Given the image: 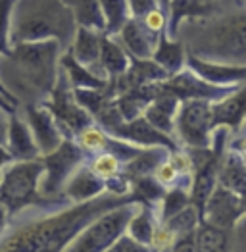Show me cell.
I'll use <instances>...</instances> for the list:
<instances>
[{
  "label": "cell",
  "instance_id": "obj_3",
  "mask_svg": "<svg viewBox=\"0 0 246 252\" xmlns=\"http://www.w3.org/2000/svg\"><path fill=\"white\" fill-rule=\"evenodd\" d=\"M175 39L184 46L186 56L246 67V8L183 21Z\"/></svg>",
  "mask_w": 246,
  "mask_h": 252
},
{
  "label": "cell",
  "instance_id": "obj_31",
  "mask_svg": "<svg viewBox=\"0 0 246 252\" xmlns=\"http://www.w3.org/2000/svg\"><path fill=\"white\" fill-rule=\"evenodd\" d=\"M200 221H202V218H200L198 210H196L192 204H188V206L183 208L179 214H175L173 218H169L164 223V227L171 233L173 237H177V235H181V233L194 231V229L200 225Z\"/></svg>",
  "mask_w": 246,
  "mask_h": 252
},
{
  "label": "cell",
  "instance_id": "obj_4",
  "mask_svg": "<svg viewBox=\"0 0 246 252\" xmlns=\"http://www.w3.org/2000/svg\"><path fill=\"white\" fill-rule=\"evenodd\" d=\"M77 23L62 0H16L12 10L10 46L21 42L56 41L69 50Z\"/></svg>",
  "mask_w": 246,
  "mask_h": 252
},
{
  "label": "cell",
  "instance_id": "obj_19",
  "mask_svg": "<svg viewBox=\"0 0 246 252\" xmlns=\"http://www.w3.org/2000/svg\"><path fill=\"white\" fill-rule=\"evenodd\" d=\"M162 83V81H160ZM158 83V94L154 96V100L146 106V110L143 112V118L160 133L169 135L175 131V116L181 102L171 94L162 89V85Z\"/></svg>",
  "mask_w": 246,
  "mask_h": 252
},
{
  "label": "cell",
  "instance_id": "obj_45",
  "mask_svg": "<svg viewBox=\"0 0 246 252\" xmlns=\"http://www.w3.org/2000/svg\"><path fill=\"white\" fill-rule=\"evenodd\" d=\"M202 2H208V4H212V2H214V0H202Z\"/></svg>",
  "mask_w": 246,
  "mask_h": 252
},
{
  "label": "cell",
  "instance_id": "obj_12",
  "mask_svg": "<svg viewBox=\"0 0 246 252\" xmlns=\"http://www.w3.org/2000/svg\"><path fill=\"white\" fill-rule=\"evenodd\" d=\"M110 137L125 141V143H131V145L141 148L160 147V148H167L169 152H177L179 150L177 143L169 135H164L158 129H154V127L144 120L143 116L137 118V120H131V122H123L122 126H118L110 133Z\"/></svg>",
  "mask_w": 246,
  "mask_h": 252
},
{
  "label": "cell",
  "instance_id": "obj_11",
  "mask_svg": "<svg viewBox=\"0 0 246 252\" xmlns=\"http://www.w3.org/2000/svg\"><path fill=\"white\" fill-rule=\"evenodd\" d=\"M162 89L171 93L179 102L186 100H206V102H215L227 96L231 91H235L237 87H215L202 81L200 77H196L190 69H181L179 73L167 77L162 81Z\"/></svg>",
  "mask_w": 246,
  "mask_h": 252
},
{
  "label": "cell",
  "instance_id": "obj_46",
  "mask_svg": "<svg viewBox=\"0 0 246 252\" xmlns=\"http://www.w3.org/2000/svg\"><path fill=\"white\" fill-rule=\"evenodd\" d=\"M158 252H169V249H164V251H158Z\"/></svg>",
  "mask_w": 246,
  "mask_h": 252
},
{
  "label": "cell",
  "instance_id": "obj_10",
  "mask_svg": "<svg viewBox=\"0 0 246 252\" xmlns=\"http://www.w3.org/2000/svg\"><path fill=\"white\" fill-rule=\"evenodd\" d=\"M245 216L246 210L243 206V200L233 190L225 189L217 183L206 200L204 210H202V221L212 227L223 229V231H233Z\"/></svg>",
  "mask_w": 246,
  "mask_h": 252
},
{
  "label": "cell",
  "instance_id": "obj_14",
  "mask_svg": "<svg viewBox=\"0 0 246 252\" xmlns=\"http://www.w3.org/2000/svg\"><path fill=\"white\" fill-rule=\"evenodd\" d=\"M212 110V129H239L246 120V83L239 85L221 100L210 106Z\"/></svg>",
  "mask_w": 246,
  "mask_h": 252
},
{
  "label": "cell",
  "instance_id": "obj_13",
  "mask_svg": "<svg viewBox=\"0 0 246 252\" xmlns=\"http://www.w3.org/2000/svg\"><path fill=\"white\" fill-rule=\"evenodd\" d=\"M23 114H25V124L35 139V145L41 156H46L60 147L63 135L56 126L52 114L44 106H27L23 108Z\"/></svg>",
  "mask_w": 246,
  "mask_h": 252
},
{
  "label": "cell",
  "instance_id": "obj_33",
  "mask_svg": "<svg viewBox=\"0 0 246 252\" xmlns=\"http://www.w3.org/2000/svg\"><path fill=\"white\" fill-rule=\"evenodd\" d=\"M87 166L91 168V171H92L94 175H98L100 179L108 181V179L116 177V175L122 171L123 164L114 156V154H110V152H100V154H94L92 160H91Z\"/></svg>",
  "mask_w": 246,
  "mask_h": 252
},
{
  "label": "cell",
  "instance_id": "obj_2",
  "mask_svg": "<svg viewBox=\"0 0 246 252\" xmlns=\"http://www.w3.org/2000/svg\"><path fill=\"white\" fill-rule=\"evenodd\" d=\"M56 41L21 42L0 54V85L20 108L41 106L52 93L60 75V56Z\"/></svg>",
  "mask_w": 246,
  "mask_h": 252
},
{
  "label": "cell",
  "instance_id": "obj_47",
  "mask_svg": "<svg viewBox=\"0 0 246 252\" xmlns=\"http://www.w3.org/2000/svg\"><path fill=\"white\" fill-rule=\"evenodd\" d=\"M0 177H2V171H0Z\"/></svg>",
  "mask_w": 246,
  "mask_h": 252
},
{
  "label": "cell",
  "instance_id": "obj_9",
  "mask_svg": "<svg viewBox=\"0 0 246 252\" xmlns=\"http://www.w3.org/2000/svg\"><path fill=\"white\" fill-rule=\"evenodd\" d=\"M212 102L186 100L181 102L175 116V133L186 148L212 147Z\"/></svg>",
  "mask_w": 246,
  "mask_h": 252
},
{
  "label": "cell",
  "instance_id": "obj_7",
  "mask_svg": "<svg viewBox=\"0 0 246 252\" xmlns=\"http://www.w3.org/2000/svg\"><path fill=\"white\" fill-rule=\"evenodd\" d=\"M87 160V154L83 152L79 145L73 139H63L60 147L54 152L41 156V162L44 166V173L41 177V190L42 196L46 198H63L62 189L67 183V179L81 168Z\"/></svg>",
  "mask_w": 246,
  "mask_h": 252
},
{
  "label": "cell",
  "instance_id": "obj_40",
  "mask_svg": "<svg viewBox=\"0 0 246 252\" xmlns=\"http://www.w3.org/2000/svg\"><path fill=\"white\" fill-rule=\"evenodd\" d=\"M14 160H12V156L8 154V150L6 147H0V171L6 168V166H10Z\"/></svg>",
  "mask_w": 246,
  "mask_h": 252
},
{
  "label": "cell",
  "instance_id": "obj_21",
  "mask_svg": "<svg viewBox=\"0 0 246 252\" xmlns=\"http://www.w3.org/2000/svg\"><path fill=\"white\" fill-rule=\"evenodd\" d=\"M215 14L214 2L208 4L202 0H171L167 8V25H165V35L169 39H175V33L183 21L208 18Z\"/></svg>",
  "mask_w": 246,
  "mask_h": 252
},
{
  "label": "cell",
  "instance_id": "obj_39",
  "mask_svg": "<svg viewBox=\"0 0 246 252\" xmlns=\"http://www.w3.org/2000/svg\"><path fill=\"white\" fill-rule=\"evenodd\" d=\"M231 152H235L239 156V160L243 162V166L246 168V137H241L237 141H233L231 145Z\"/></svg>",
  "mask_w": 246,
  "mask_h": 252
},
{
  "label": "cell",
  "instance_id": "obj_32",
  "mask_svg": "<svg viewBox=\"0 0 246 252\" xmlns=\"http://www.w3.org/2000/svg\"><path fill=\"white\" fill-rule=\"evenodd\" d=\"M160 202H162V223H165L169 218H173L175 214H179L183 208L190 204L188 190L183 187H171V189L165 190Z\"/></svg>",
  "mask_w": 246,
  "mask_h": 252
},
{
  "label": "cell",
  "instance_id": "obj_17",
  "mask_svg": "<svg viewBox=\"0 0 246 252\" xmlns=\"http://www.w3.org/2000/svg\"><path fill=\"white\" fill-rule=\"evenodd\" d=\"M100 41H102V33L100 31H92V29H87V27H77L75 37H73L71 46H69L67 52L73 56L75 62L85 65L87 69H91L96 77L106 79L102 69H100V63H98V58H100Z\"/></svg>",
  "mask_w": 246,
  "mask_h": 252
},
{
  "label": "cell",
  "instance_id": "obj_28",
  "mask_svg": "<svg viewBox=\"0 0 246 252\" xmlns=\"http://www.w3.org/2000/svg\"><path fill=\"white\" fill-rule=\"evenodd\" d=\"M62 2L71 10L77 27H87V29L104 33L106 23H104L98 0H62Z\"/></svg>",
  "mask_w": 246,
  "mask_h": 252
},
{
  "label": "cell",
  "instance_id": "obj_24",
  "mask_svg": "<svg viewBox=\"0 0 246 252\" xmlns=\"http://www.w3.org/2000/svg\"><path fill=\"white\" fill-rule=\"evenodd\" d=\"M152 62L158 63L167 73V77H171V75L179 73L181 69H184V62H186L184 46L177 39H169L164 31L158 39L156 48H154Z\"/></svg>",
  "mask_w": 246,
  "mask_h": 252
},
{
  "label": "cell",
  "instance_id": "obj_18",
  "mask_svg": "<svg viewBox=\"0 0 246 252\" xmlns=\"http://www.w3.org/2000/svg\"><path fill=\"white\" fill-rule=\"evenodd\" d=\"M116 39L125 48V52L129 54V58H135V60H152L154 48H156L160 37L148 33L143 25H141V21L131 18L120 29V33L116 35Z\"/></svg>",
  "mask_w": 246,
  "mask_h": 252
},
{
  "label": "cell",
  "instance_id": "obj_1",
  "mask_svg": "<svg viewBox=\"0 0 246 252\" xmlns=\"http://www.w3.org/2000/svg\"><path fill=\"white\" fill-rule=\"evenodd\" d=\"M125 204L141 202L133 192H104L92 200L67 204L41 216L12 218L0 233V252H63L91 221Z\"/></svg>",
  "mask_w": 246,
  "mask_h": 252
},
{
  "label": "cell",
  "instance_id": "obj_41",
  "mask_svg": "<svg viewBox=\"0 0 246 252\" xmlns=\"http://www.w3.org/2000/svg\"><path fill=\"white\" fill-rule=\"evenodd\" d=\"M8 220H10V218H8V212H6V208L0 204V233L6 229V225H8Z\"/></svg>",
  "mask_w": 246,
  "mask_h": 252
},
{
  "label": "cell",
  "instance_id": "obj_5",
  "mask_svg": "<svg viewBox=\"0 0 246 252\" xmlns=\"http://www.w3.org/2000/svg\"><path fill=\"white\" fill-rule=\"evenodd\" d=\"M44 173L41 158L31 162H12L2 169L0 177V204L6 208L8 218H16L31 208H62L67 206L65 198L42 196L39 185Z\"/></svg>",
  "mask_w": 246,
  "mask_h": 252
},
{
  "label": "cell",
  "instance_id": "obj_29",
  "mask_svg": "<svg viewBox=\"0 0 246 252\" xmlns=\"http://www.w3.org/2000/svg\"><path fill=\"white\" fill-rule=\"evenodd\" d=\"M196 252H231V237L229 231L212 227L204 221L194 231Z\"/></svg>",
  "mask_w": 246,
  "mask_h": 252
},
{
  "label": "cell",
  "instance_id": "obj_37",
  "mask_svg": "<svg viewBox=\"0 0 246 252\" xmlns=\"http://www.w3.org/2000/svg\"><path fill=\"white\" fill-rule=\"evenodd\" d=\"M127 2H129V12L133 20H141L144 14L158 8L156 0H127Z\"/></svg>",
  "mask_w": 246,
  "mask_h": 252
},
{
  "label": "cell",
  "instance_id": "obj_27",
  "mask_svg": "<svg viewBox=\"0 0 246 252\" xmlns=\"http://www.w3.org/2000/svg\"><path fill=\"white\" fill-rule=\"evenodd\" d=\"M60 67L65 73L71 89H104V87H108L106 79L96 77L91 69H87L85 65L75 62L67 50L60 56Z\"/></svg>",
  "mask_w": 246,
  "mask_h": 252
},
{
  "label": "cell",
  "instance_id": "obj_20",
  "mask_svg": "<svg viewBox=\"0 0 246 252\" xmlns=\"http://www.w3.org/2000/svg\"><path fill=\"white\" fill-rule=\"evenodd\" d=\"M104 192H106L104 179H100L98 175H94L87 164H83L81 168L67 179V183L63 185L62 196L65 200L73 202V204H79V202L92 200V198L100 196Z\"/></svg>",
  "mask_w": 246,
  "mask_h": 252
},
{
  "label": "cell",
  "instance_id": "obj_22",
  "mask_svg": "<svg viewBox=\"0 0 246 252\" xmlns=\"http://www.w3.org/2000/svg\"><path fill=\"white\" fill-rule=\"evenodd\" d=\"M98 63H100L104 77L108 81H116L118 77H122L123 73L129 69L131 58H129V54L125 52V48L118 42L116 37H108V35L102 33Z\"/></svg>",
  "mask_w": 246,
  "mask_h": 252
},
{
  "label": "cell",
  "instance_id": "obj_43",
  "mask_svg": "<svg viewBox=\"0 0 246 252\" xmlns=\"http://www.w3.org/2000/svg\"><path fill=\"white\" fill-rule=\"evenodd\" d=\"M169 2H171V0H156V4H158V8H160V10L164 12V14H165V18H167V8H169Z\"/></svg>",
  "mask_w": 246,
  "mask_h": 252
},
{
  "label": "cell",
  "instance_id": "obj_38",
  "mask_svg": "<svg viewBox=\"0 0 246 252\" xmlns=\"http://www.w3.org/2000/svg\"><path fill=\"white\" fill-rule=\"evenodd\" d=\"M14 114V112H12ZM8 122H10V112L0 108V147L6 145V137H8Z\"/></svg>",
  "mask_w": 246,
  "mask_h": 252
},
{
  "label": "cell",
  "instance_id": "obj_25",
  "mask_svg": "<svg viewBox=\"0 0 246 252\" xmlns=\"http://www.w3.org/2000/svg\"><path fill=\"white\" fill-rule=\"evenodd\" d=\"M169 156V150L167 148H143L135 158H131L127 164L122 166V173L131 181L135 179H141V177H148V175H154V171L158 169V166L167 160Z\"/></svg>",
  "mask_w": 246,
  "mask_h": 252
},
{
  "label": "cell",
  "instance_id": "obj_42",
  "mask_svg": "<svg viewBox=\"0 0 246 252\" xmlns=\"http://www.w3.org/2000/svg\"><path fill=\"white\" fill-rule=\"evenodd\" d=\"M0 96H4V98H6L8 102H10V104H12L14 108H16V110H18V106H16V102H14V98H12V96H10L8 93H6V89H4L2 85H0Z\"/></svg>",
  "mask_w": 246,
  "mask_h": 252
},
{
  "label": "cell",
  "instance_id": "obj_36",
  "mask_svg": "<svg viewBox=\"0 0 246 252\" xmlns=\"http://www.w3.org/2000/svg\"><path fill=\"white\" fill-rule=\"evenodd\" d=\"M106 252H150V249H146L143 245L135 243L129 235H122Z\"/></svg>",
  "mask_w": 246,
  "mask_h": 252
},
{
  "label": "cell",
  "instance_id": "obj_16",
  "mask_svg": "<svg viewBox=\"0 0 246 252\" xmlns=\"http://www.w3.org/2000/svg\"><path fill=\"white\" fill-rule=\"evenodd\" d=\"M6 150L12 156L14 162H31L41 158L39 148L35 145V139L29 131V127L25 124V120L20 118L18 110L14 114H10V122H8V137H6Z\"/></svg>",
  "mask_w": 246,
  "mask_h": 252
},
{
  "label": "cell",
  "instance_id": "obj_34",
  "mask_svg": "<svg viewBox=\"0 0 246 252\" xmlns=\"http://www.w3.org/2000/svg\"><path fill=\"white\" fill-rule=\"evenodd\" d=\"M16 0H0V54L10 48V27H12V10Z\"/></svg>",
  "mask_w": 246,
  "mask_h": 252
},
{
  "label": "cell",
  "instance_id": "obj_6",
  "mask_svg": "<svg viewBox=\"0 0 246 252\" xmlns=\"http://www.w3.org/2000/svg\"><path fill=\"white\" fill-rule=\"evenodd\" d=\"M141 204H125L106 212L83 229L63 252H106L127 231V223Z\"/></svg>",
  "mask_w": 246,
  "mask_h": 252
},
{
  "label": "cell",
  "instance_id": "obj_48",
  "mask_svg": "<svg viewBox=\"0 0 246 252\" xmlns=\"http://www.w3.org/2000/svg\"><path fill=\"white\" fill-rule=\"evenodd\" d=\"M243 2H246V0H243Z\"/></svg>",
  "mask_w": 246,
  "mask_h": 252
},
{
  "label": "cell",
  "instance_id": "obj_23",
  "mask_svg": "<svg viewBox=\"0 0 246 252\" xmlns=\"http://www.w3.org/2000/svg\"><path fill=\"white\" fill-rule=\"evenodd\" d=\"M217 183L225 189L233 190L241 200L246 210V168L235 152H223L219 171H217Z\"/></svg>",
  "mask_w": 246,
  "mask_h": 252
},
{
  "label": "cell",
  "instance_id": "obj_8",
  "mask_svg": "<svg viewBox=\"0 0 246 252\" xmlns=\"http://www.w3.org/2000/svg\"><path fill=\"white\" fill-rule=\"evenodd\" d=\"M41 106H44L52 114V118H54L58 129L62 131L63 139H75L85 127L94 124L92 118L75 102L73 89H71V85L67 81L65 73L62 71V67L58 81L54 85L50 96Z\"/></svg>",
  "mask_w": 246,
  "mask_h": 252
},
{
  "label": "cell",
  "instance_id": "obj_15",
  "mask_svg": "<svg viewBox=\"0 0 246 252\" xmlns=\"http://www.w3.org/2000/svg\"><path fill=\"white\" fill-rule=\"evenodd\" d=\"M186 69H190L196 77L215 87H239L246 83V67L223 65V63H212L186 56Z\"/></svg>",
  "mask_w": 246,
  "mask_h": 252
},
{
  "label": "cell",
  "instance_id": "obj_26",
  "mask_svg": "<svg viewBox=\"0 0 246 252\" xmlns=\"http://www.w3.org/2000/svg\"><path fill=\"white\" fill-rule=\"evenodd\" d=\"M156 231H158V221L154 218V212H152V208L148 204H141L139 210L135 212L133 218L129 220L125 235H129L135 243L150 249Z\"/></svg>",
  "mask_w": 246,
  "mask_h": 252
},
{
  "label": "cell",
  "instance_id": "obj_44",
  "mask_svg": "<svg viewBox=\"0 0 246 252\" xmlns=\"http://www.w3.org/2000/svg\"><path fill=\"white\" fill-rule=\"evenodd\" d=\"M239 252H246V245H245V247H243V249H241Z\"/></svg>",
  "mask_w": 246,
  "mask_h": 252
},
{
  "label": "cell",
  "instance_id": "obj_30",
  "mask_svg": "<svg viewBox=\"0 0 246 252\" xmlns=\"http://www.w3.org/2000/svg\"><path fill=\"white\" fill-rule=\"evenodd\" d=\"M98 2H100V10H102L104 23H106L104 35L116 37L123 25L131 20L129 2L127 0H98Z\"/></svg>",
  "mask_w": 246,
  "mask_h": 252
},
{
  "label": "cell",
  "instance_id": "obj_35",
  "mask_svg": "<svg viewBox=\"0 0 246 252\" xmlns=\"http://www.w3.org/2000/svg\"><path fill=\"white\" fill-rule=\"evenodd\" d=\"M196 231V229H194ZM194 231L181 233L173 239V243L169 245V252H196L194 245Z\"/></svg>",
  "mask_w": 246,
  "mask_h": 252
}]
</instances>
